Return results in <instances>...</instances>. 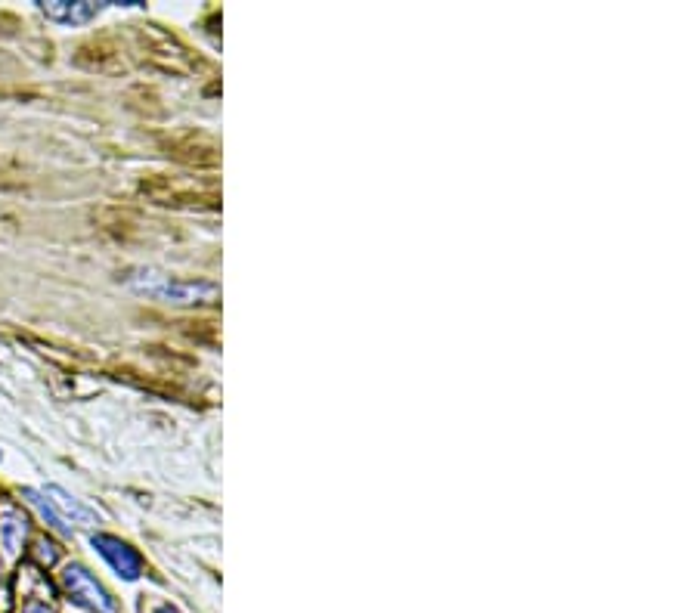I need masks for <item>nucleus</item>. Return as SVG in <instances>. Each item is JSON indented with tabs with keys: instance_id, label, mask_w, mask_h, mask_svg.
Segmentation results:
<instances>
[{
	"instance_id": "20e7f679",
	"label": "nucleus",
	"mask_w": 697,
	"mask_h": 613,
	"mask_svg": "<svg viewBox=\"0 0 697 613\" xmlns=\"http://www.w3.org/2000/svg\"><path fill=\"white\" fill-rule=\"evenodd\" d=\"M28 536V521L16 505H0V548H4V558H16L19 548Z\"/></svg>"
},
{
	"instance_id": "39448f33",
	"label": "nucleus",
	"mask_w": 697,
	"mask_h": 613,
	"mask_svg": "<svg viewBox=\"0 0 697 613\" xmlns=\"http://www.w3.org/2000/svg\"><path fill=\"white\" fill-rule=\"evenodd\" d=\"M47 496V502L56 508V514L62 521H72V524H100V514L87 508L84 502H78L72 493H66L62 487H44L41 490Z\"/></svg>"
},
{
	"instance_id": "423d86ee",
	"label": "nucleus",
	"mask_w": 697,
	"mask_h": 613,
	"mask_svg": "<svg viewBox=\"0 0 697 613\" xmlns=\"http://www.w3.org/2000/svg\"><path fill=\"white\" fill-rule=\"evenodd\" d=\"M44 16L59 22V25H84L100 13L97 4H75V0H53V4H41Z\"/></svg>"
},
{
	"instance_id": "7ed1b4c3",
	"label": "nucleus",
	"mask_w": 697,
	"mask_h": 613,
	"mask_svg": "<svg viewBox=\"0 0 697 613\" xmlns=\"http://www.w3.org/2000/svg\"><path fill=\"white\" fill-rule=\"evenodd\" d=\"M90 545L103 555V561L124 579H137L143 573V558L137 555V548H131L124 539L112 536V533H93Z\"/></svg>"
},
{
	"instance_id": "1a4fd4ad",
	"label": "nucleus",
	"mask_w": 697,
	"mask_h": 613,
	"mask_svg": "<svg viewBox=\"0 0 697 613\" xmlns=\"http://www.w3.org/2000/svg\"><path fill=\"white\" fill-rule=\"evenodd\" d=\"M22 613H53V610H50V607H47L44 601H28Z\"/></svg>"
},
{
	"instance_id": "0eeeda50",
	"label": "nucleus",
	"mask_w": 697,
	"mask_h": 613,
	"mask_svg": "<svg viewBox=\"0 0 697 613\" xmlns=\"http://www.w3.org/2000/svg\"><path fill=\"white\" fill-rule=\"evenodd\" d=\"M22 496L28 499V505H31V508H35V511L41 514V518H44V521H47V524H50L53 530H59V533H69L66 521H62V518H59V514H56V508H53V505L47 502V496H44L41 490H31V487H25V490H22Z\"/></svg>"
},
{
	"instance_id": "6e6552de",
	"label": "nucleus",
	"mask_w": 697,
	"mask_h": 613,
	"mask_svg": "<svg viewBox=\"0 0 697 613\" xmlns=\"http://www.w3.org/2000/svg\"><path fill=\"white\" fill-rule=\"evenodd\" d=\"M38 561L41 564H53L56 561V545H50V542H38Z\"/></svg>"
},
{
	"instance_id": "f257e3e1",
	"label": "nucleus",
	"mask_w": 697,
	"mask_h": 613,
	"mask_svg": "<svg viewBox=\"0 0 697 613\" xmlns=\"http://www.w3.org/2000/svg\"><path fill=\"white\" fill-rule=\"evenodd\" d=\"M131 285L137 292L168 304H208L220 295V288L214 282H183L155 270H137L131 276Z\"/></svg>"
},
{
	"instance_id": "9d476101",
	"label": "nucleus",
	"mask_w": 697,
	"mask_h": 613,
	"mask_svg": "<svg viewBox=\"0 0 697 613\" xmlns=\"http://www.w3.org/2000/svg\"><path fill=\"white\" fill-rule=\"evenodd\" d=\"M152 613H180V610H177L174 604H165V601H162V604H155V607H152Z\"/></svg>"
},
{
	"instance_id": "f03ea898",
	"label": "nucleus",
	"mask_w": 697,
	"mask_h": 613,
	"mask_svg": "<svg viewBox=\"0 0 697 613\" xmlns=\"http://www.w3.org/2000/svg\"><path fill=\"white\" fill-rule=\"evenodd\" d=\"M59 576H62V589L72 595V601L97 610V613H118L115 598L97 583V576H90L81 564H69Z\"/></svg>"
}]
</instances>
